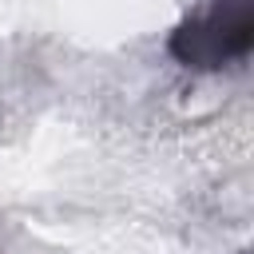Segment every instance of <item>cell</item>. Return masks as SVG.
<instances>
[{
    "label": "cell",
    "mask_w": 254,
    "mask_h": 254,
    "mask_svg": "<svg viewBox=\"0 0 254 254\" xmlns=\"http://www.w3.org/2000/svg\"><path fill=\"white\" fill-rule=\"evenodd\" d=\"M250 40H254L250 0H214L206 12H198L171 36V52L187 67H222L246 56Z\"/></svg>",
    "instance_id": "6da1fadb"
}]
</instances>
